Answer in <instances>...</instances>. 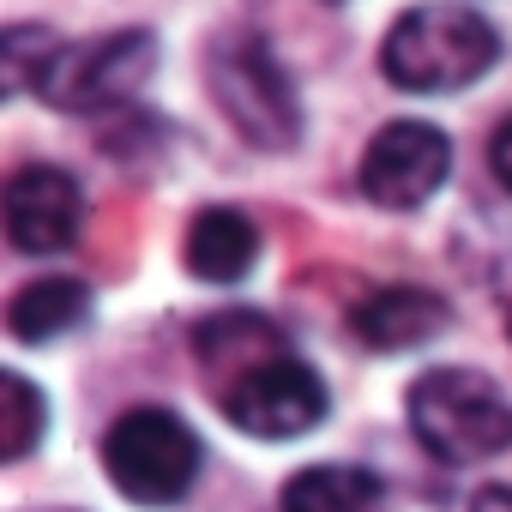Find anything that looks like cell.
<instances>
[{"label": "cell", "instance_id": "9", "mask_svg": "<svg viewBox=\"0 0 512 512\" xmlns=\"http://www.w3.org/2000/svg\"><path fill=\"white\" fill-rule=\"evenodd\" d=\"M446 326H452V302L422 284H380L350 308V332L374 356H404V350L440 338Z\"/></svg>", "mask_w": 512, "mask_h": 512}, {"label": "cell", "instance_id": "10", "mask_svg": "<svg viewBox=\"0 0 512 512\" xmlns=\"http://www.w3.org/2000/svg\"><path fill=\"white\" fill-rule=\"evenodd\" d=\"M181 260L205 284H241L253 272V260H260V229H253V217L235 211V205H205L187 223Z\"/></svg>", "mask_w": 512, "mask_h": 512}, {"label": "cell", "instance_id": "18", "mask_svg": "<svg viewBox=\"0 0 512 512\" xmlns=\"http://www.w3.org/2000/svg\"><path fill=\"white\" fill-rule=\"evenodd\" d=\"M506 338H512V308H506Z\"/></svg>", "mask_w": 512, "mask_h": 512}, {"label": "cell", "instance_id": "11", "mask_svg": "<svg viewBox=\"0 0 512 512\" xmlns=\"http://www.w3.org/2000/svg\"><path fill=\"white\" fill-rule=\"evenodd\" d=\"M193 356H199V368L211 374V386L223 392V386L241 380L247 368H260V362L284 356V338H278V326H272L266 314H241V308H229V314H211V320L193 326Z\"/></svg>", "mask_w": 512, "mask_h": 512}, {"label": "cell", "instance_id": "12", "mask_svg": "<svg viewBox=\"0 0 512 512\" xmlns=\"http://www.w3.org/2000/svg\"><path fill=\"white\" fill-rule=\"evenodd\" d=\"M91 320V290L79 278H31L7 302V332L19 344H55Z\"/></svg>", "mask_w": 512, "mask_h": 512}, {"label": "cell", "instance_id": "13", "mask_svg": "<svg viewBox=\"0 0 512 512\" xmlns=\"http://www.w3.org/2000/svg\"><path fill=\"white\" fill-rule=\"evenodd\" d=\"M284 512H380L386 482L362 464H308L284 482Z\"/></svg>", "mask_w": 512, "mask_h": 512}, {"label": "cell", "instance_id": "17", "mask_svg": "<svg viewBox=\"0 0 512 512\" xmlns=\"http://www.w3.org/2000/svg\"><path fill=\"white\" fill-rule=\"evenodd\" d=\"M470 512H512V488H482Z\"/></svg>", "mask_w": 512, "mask_h": 512}, {"label": "cell", "instance_id": "4", "mask_svg": "<svg viewBox=\"0 0 512 512\" xmlns=\"http://www.w3.org/2000/svg\"><path fill=\"white\" fill-rule=\"evenodd\" d=\"M199 458V434L163 404H139L103 434V470L133 506H175L193 488Z\"/></svg>", "mask_w": 512, "mask_h": 512}, {"label": "cell", "instance_id": "15", "mask_svg": "<svg viewBox=\"0 0 512 512\" xmlns=\"http://www.w3.org/2000/svg\"><path fill=\"white\" fill-rule=\"evenodd\" d=\"M55 55H61V37L49 25H7L0 31V85H7L13 97L37 91L43 73L55 67Z\"/></svg>", "mask_w": 512, "mask_h": 512}, {"label": "cell", "instance_id": "14", "mask_svg": "<svg viewBox=\"0 0 512 512\" xmlns=\"http://www.w3.org/2000/svg\"><path fill=\"white\" fill-rule=\"evenodd\" d=\"M43 428H49V404H43V392L25 380V374H0V458L7 464H19V458H31V446L43 440Z\"/></svg>", "mask_w": 512, "mask_h": 512}, {"label": "cell", "instance_id": "7", "mask_svg": "<svg viewBox=\"0 0 512 512\" xmlns=\"http://www.w3.org/2000/svg\"><path fill=\"white\" fill-rule=\"evenodd\" d=\"M446 175H452V139L434 121H386L356 163V181L380 211L428 205L446 187Z\"/></svg>", "mask_w": 512, "mask_h": 512}, {"label": "cell", "instance_id": "1", "mask_svg": "<svg viewBox=\"0 0 512 512\" xmlns=\"http://www.w3.org/2000/svg\"><path fill=\"white\" fill-rule=\"evenodd\" d=\"M494 61H500V31L458 0H428V7L398 13L380 43V73L410 97L470 91L482 73H494Z\"/></svg>", "mask_w": 512, "mask_h": 512}, {"label": "cell", "instance_id": "5", "mask_svg": "<svg viewBox=\"0 0 512 512\" xmlns=\"http://www.w3.org/2000/svg\"><path fill=\"white\" fill-rule=\"evenodd\" d=\"M151 73H157V37L151 31H109L91 43H61L37 97L61 115H103V109L133 103Z\"/></svg>", "mask_w": 512, "mask_h": 512}, {"label": "cell", "instance_id": "16", "mask_svg": "<svg viewBox=\"0 0 512 512\" xmlns=\"http://www.w3.org/2000/svg\"><path fill=\"white\" fill-rule=\"evenodd\" d=\"M488 169H494V181L512 193V115L488 133Z\"/></svg>", "mask_w": 512, "mask_h": 512}, {"label": "cell", "instance_id": "19", "mask_svg": "<svg viewBox=\"0 0 512 512\" xmlns=\"http://www.w3.org/2000/svg\"><path fill=\"white\" fill-rule=\"evenodd\" d=\"M332 7H338V0H332Z\"/></svg>", "mask_w": 512, "mask_h": 512}, {"label": "cell", "instance_id": "8", "mask_svg": "<svg viewBox=\"0 0 512 512\" xmlns=\"http://www.w3.org/2000/svg\"><path fill=\"white\" fill-rule=\"evenodd\" d=\"M0 211H7V241L19 253H61V247L79 241L85 193L61 163H25V169L7 175Z\"/></svg>", "mask_w": 512, "mask_h": 512}, {"label": "cell", "instance_id": "6", "mask_svg": "<svg viewBox=\"0 0 512 512\" xmlns=\"http://www.w3.org/2000/svg\"><path fill=\"white\" fill-rule=\"evenodd\" d=\"M326 404H332L326 380L302 356H290V350L260 362V368H247L241 380H229L217 392V410L241 434H253V440H296V434L326 422Z\"/></svg>", "mask_w": 512, "mask_h": 512}, {"label": "cell", "instance_id": "2", "mask_svg": "<svg viewBox=\"0 0 512 512\" xmlns=\"http://www.w3.org/2000/svg\"><path fill=\"white\" fill-rule=\"evenodd\" d=\"M205 85L223 109V121L253 151H296L302 145V103L296 79L284 73L278 49L260 31H223L205 49Z\"/></svg>", "mask_w": 512, "mask_h": 512}, {"label": "cell", "instance_id": "3", "mask_svg": "<svg viewBox=\"0 0 512 512\" xmlns=\"http://www.w3.org/2000/svg\"><path fill=\"white\" fill-rule=\"evenodd\" d=\"M410 434L440 464H482L512 446V404L476 368H428L404 398Z\"/></svg>", "mask_w": 512, "mask_h": 512}]
</instances>
